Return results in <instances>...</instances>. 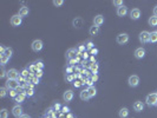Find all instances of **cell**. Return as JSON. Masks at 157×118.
<instances>
[{"mask_svg": "<svg viewBox=\"0 0 157 118\" xmlns=\"http://www.w3.org/2000/svg\"><path fill=\"white\" fill-rule=\"evenodd\" d=\"M145 102L149 106H154V105H157V95L156 93H150L146 96L145 98Z\"/></svg>", "mask_w": 157, "mask_h": 118, "instance_id": "obj_1", "label": "cell"}, {"mask_svg": "<svg viewBox=\"0 0 157 118\" xmlns=\"http://www.w3.org/2000/svg\"><path fill=\"white\" fill-rule=\"evenodd\" d=\"M116 42L118 43L119 45H123V44H126L127 42H129V34L127 33H121L117 36L116 38Z\"/></svg>", "mask_w": 157, "mask_h": 118, "instance_id": "obj_2", "label": "cell"}, {"mask_svg": "<svg viewBox=\"0 0 157 118\" xmlns=\"http://www.w3.org/2000/svg\"><path fill=\"white\" fill-rule=\"evenodd\" d=\"M6 87L8 88V90H17V88L19 87V82L17 79H7Z\"/></svg>", "mask_w": 157, "mask_h": 118, "instance_id": "obj_3", "label": "cell"}, {"mask_svg": "<svg viewBox=\"0 0 157 118\" xmlns=\"http://www.w3.org/2000/svg\"><path fill=\"white\" fill-rule=\"evenodd\" d=\"M127 84H129L131 87L138 86V84H140V77H138V76H136V74L130 76V77H129V79H127Z\"/></svg>", "mask_w": 157, "mask_h": 118, "instance_id": "obj_4", "label": "cell"}, {"mask_svg": "<svg viewBox=\"0 0 157 118\" xmlns=\"http://www.w3.org/2000/svg\"><path fill=\"white\" fill-rule=\"evenodd\" d=\"M9 23H11L12 26H20L21 23H23V18L19 15V14H14V15H12V18H11V20H9Z\"/></svg>", "mask_w": 157, "mask_h": 118, "instance_id": "obj_5", "label": "cell"}, {"mask_svg": "<svg viewBox=\"0 0 157 118\" xmlns=\"http://www.w3.org/2000/svg\"><path fill=\"white\" fill-rule=\"evenodd\" d=\"M32 50L34 52H39V51H42V48H43V42L42 40H39V39H36V40L32 42Z\"/></svg>", "mask_w": 157, "mask_h": 118, "instance_id": "obj_6", "label": "cell"}, {"mask_svg": "<svg viewBox=\"0 0 157 118\" xmlns=\"http://www.w3.org/2000/svg\"><path fill=\"white\" fill-rule=\"evenodd\" d=\"M140 40L142 43H149L150 42V32L148 31H142L140 33Z\"/></svg>", "mask_w": 157, "mask_h": 118, "instance_id": "obj_7", "label": "cell"}, {"mask_svg": "<svg viewBox=\"0 0 157 118\" xmlns=\"http://www.w3.org/2000/svg\"><path fill=\"white\" fill-rule=\"evenodd\" d=\"M12 113H13V116L15 117V118H20L24 113H23V107L20 106V105H15L13 109H12Z\"/></svg>", "mask_w": 157, "mask_h": 118, "instance_id": "obj_8", "label": "cell"}, {"mask_svg": "<svg viewBox=\"0 0 157 118\" xmlns=\"http://www.w3.org/2000/svg\"><path fill=\"white\" fill-rule=\"evenodd\" d=\"M7 77H8V79H19V72L15 70V68H11V70H8L7 71Z\"/></svg>", "mask_w": 157, "mask_h": 118, "instance_id": "obj_9", "label": "cell"}, {"mask_svg": "<svg viewBox=\"0 0 157 118\" xmlns=\"http://www.w3.org/2000/svg\"><path fill=\"white\" fill-rule=\"evenodd\" d=\"M130 18L132 20H138L141 18V9L140 8H132L130 12Z\"/></svg>", "mask_w": 157, "mask_h": 118, "instance_id": "obj_10", "label": "cell"}, {"mask_svg": "<svg viewBox=\"0 0 157 118\" xmlns=\"http://www.w3.org/2000/svg\"><path fill=\"white\" fill-rule=\"evenodd\" d=\"M73 97H74V93H73L72 90H66L64 92V95H63V99L65 102H71L73 99Z\"/></svg>", "mask_w": 157, "mask_h": 118, "instance_id": "obj_11", "label": "cell"}, {"mask_svg": "<svg viewBox=\"0 0 157 118\" xmlns=\"http://www.w3.org/2000/svg\"><path fill=\"white\" fill-rule=\"evenodd\" d=\"M73 26L76 28H82L83 25H84V19L81 18V17H76V19H73Z\"/></svg>", "mask_w": 157, "mask_h": 118, "instance_id": "obj_12", "label": "cell"}, {"mask_svg": "<svg viewBox=\"0 0 157 118\" xmlns=\"http://www.w3.org/2000/svg\"><path fill=\"white\" fill-rule=\"evenodd\" d=\"M93 24H95V26H98V27H99L101 25H103L104 24V17L102 14L96 15L95 19H93Z\"/></svg>", "mask_w": 157, "mask_h": 118, "instance_id": "obj_13", "label": "cell"}, {"mask_svg": "<svg viewBox=\"0 0 157 118\" xmlns=\"http://www.w3.org/2000/svg\"><path fill=\"white\" fill-rule=\"evenodd\" d=\"M135 57L137 58V59H143L144 57H145V50L143 47H138L137 50L135 51Z\"/></svg>", "mask_w": 157, "mask_h": 118, "instance_id": "obj_14", "label": "cell"}, {"mask_svg": "<svg viewBox=\"0 0 157 118\" xmlns=\"http://www.w3.org/2000/svg\"><path fill=\"white\" fill-rule=\"evenodd\" d=\"M77 54H78V52H77L76 48H68V50H67V53H66L67 58L70 59V60H72V59H76Z\"/></svg>", "mask_w": 157, "mask_h": 118, "instance_id": "obj_15", "label": "cell"}, {"mask_svg": "<svg viewBox=\"0 0 157 118\" xmlns=\"http://www.w3.org/2000/svg\"><path fill=\"white\" fill-rule=\"evenodd\" d=\"M143 109H144V104L142 103V102H135V104H134V110L136 111V112H141V111H143Z\"/></svg>", "mask_w": 157, "mask_h": 118, "instance_id": "obj_16", "label": "cell"}, {"mask_svg": "<svg viewBox=\"0 0 157 118\" xmlns=\"http://www.w3.org/2000/svg\"><path fill=\"white\" fill-rule=\"evenodd\" d=\"M126 13H127V8L124 5L117 8V15L118 17H124V15H126Z\"/></svg>", "mask_w": 157, "mask_h": 118, "instance_id": "obj_17", "label": "cell"}, {"mask_svg": "<svg viewBox=\"0 0 157 118\" xmlns=\"http://www.w3.org/2000/svg\"><path fill=\"white\" fill-rule=\"evenodd\" d=\"M28 13H30V9H28V7H26V6H23V7H20V9H19V15L21 18L27 17Z\"/></svg>", "mask_w": 157, "mask_h": 118, "instance_id": "obj_18", "label": "cell"}, {"mask_svg": "<svg viewBox=\"0 0 157 118\" xmlns=\"http://www.w3.org/2000/svg\"><path fill=\"white\" fill-rule=\"evenodd\" d=\"M90 95H89V91H87V88H86V90H83L82 92H81V99L82 101H84V102H87V101H89L90 99Z\"/></svg>", "mask_w": 157, "mask_h": 118, "instance_id": "obj_19", "label": "cell"}, {"mask_svg": "<svg viewBox=\"0 0 157 118\" xmlns=\"http://www.w3.org/2000/svg\"><path fill=\"white\" fill-rule=\"evenodd\" d=\"M89 32H90V34L91 36H98V34H99V27H98V26H91L90 27V30H89Z\"/></svg>", "mask_w": 157, "mask_h": 118, "instance_id": "obj_20", "label": "cell"}, {"mask_svg": "<svg viewBox=\"0 0 157 118\" xmlns=\"http://www.w3.org/2000/svg\"><path fill=\"white\" fill-rule=\"evenodd\" d=\"M127 115H129V110H127L126 107H123V109H121L119 112H118V116H119L121 118H126Z\"/></svg>", "mask_w": 157, "mask_h": 118, "instance_id": "obj_21", "label": "cell"}, {"mask_svg": "<svg viewBox=\"0 0 157 118\" xmlns=\"http://www.w3.org/2000/svg\"><path fill=\"white\" fill-rule=\"evenodd\" d=\"M12 48H9V47H5V50L1 52V54H4V56H6V57H8V58H11L12 57Z\"/></svg>", "mask_w": 157, "mask_h": 118, "instance_id": "obj_22", "label": "cell"}, {"mask_svg": "<svg viewBox=\"0 0 157 118\" xmlns=\"http://www.w3.org/2000/svg\"><path fill=\"white\" fill-rule=\"evenodd\" d=\"M149 25L150 26H157V17L156 15H152L149 18V20H148Z\"/></svg>", "mask_w": 157, "mask_h": 118, "instance_id": "obj_23", "label": "cell"}, {"mask_svg": "<svg viewBox=\"0 0 157 118\" xmlns=\"http://www.w3.org/2000/svg\"><path fill=\"white\" fill-rule=\"evenodd\" d=\"M87 91H89V95H90L91 98L97 95V90H96L95 86H89V87H87Z\"/></svg>", "mask_w": 157, "mask_h": 118, "instance_id": "obj_24", "label": "cell"}, {"mask_svg": "<svg viewBox=\"0 0 157 118\" xmlns=\"http://www.w3.org/2000/svg\"><path fill=\"white\" fill-rule=\"evenodd\" d=\"M25 97H26L25 93H20V95H18V96L14 98V99H15L17 103H23V102L25 101Z\"/></svg>", "mask_w": 157, "mask_h": 118, "instance_id": "obj_25", "label": "cell"}, {"mask_svg": "<svg viewBox=\"0 0 157 118\" xmlns=\"http://www.w3.org/2000/svg\"><path fill=\"white\" fill-rule=\"evenodd\" d=\"M8 60H9L8 57H6V56H4V54H0V63H1L3 66H4L5 64H7Z\"/></svg>", "mask_w": 157, "mask_h": 118, "instance_id": "obj_26", "label": "cell"}, {"mask_svg": "<svg viewBox=\"0 0 157 118\" xmlns=\"http://www.w3.org/2000/svg\"><path fill=\"white\" fill-rule=\"evenodd\" d=\"M150 43H157V32L156 31L150 33Z\"/></svg>", "mask_w": 157, "mask_h": 118, "instance_id": "obj_27", "label": "cell"}, {"mask_svg": "<svg viewBox=\"0 0 157 118\" xmlns=\"http://www.w3.org/2000/svg\"><path fill=\"white\" fill-rule=\"evenodd\" d=\"M90 68L93 71V73L96 74V73H97V70H98V64H97L96 62H95V63H91V64H90Z\"/></svg>", "mask_w": 157, "mask_h": 118, "instance_id": "obj_28", "label": "cell"}, {"mask_svg": "<svg viewBox=\"0 0 157 118\" xmlns=\"http://www.w3.org/2000/svg\"><path fill=\"white\" fill-rule=\"evenodd\" d=\"M0 118H8V111L6 109H3L0 111Z\"/></svg>", "mask_w": 157, "mask_h": 118, "instance_id": "obj_29", "label": "cell"}, {"mask_svg": "<svg viewBox=\"0 0 157 118\" xmlns=\"http://www.w3.org/2000/svg\"><path fill=\"white\" fill-rule=\"evenodd\" d=\"M33 93H34V90H33V88H27V90L25 91V95L28 96V97H32Z\"/></svg>", "mask_w": 157, "mask_h": 118, "instance_id": "obj_30", "label": "cell"}, {"mask_svg": "<svg viewBox=\"0 0 157 118\" xmlns=\"http://www.w3.org/2000/svg\"><path fill=\"white\" fill-rule=\"evenodd\" d=\"M6 95H7L6 87H1V88H0V96H1V97L4 98V97H6Z\"/></svg>", "mask_w": 157, "mask_h": 118, "instance_id": "obj_31", "label": "cell"}, {"mask_svg": "<svg viewBox=\"0 0 157 118\" xmlns=\"http://www.w3.org/2000/svg\"><path fill=\"white\" fill-rule=\"evenodd\" d=\"M34 65H36V67L38 68V70H43V67H44V64L42 62H37Z\"/></svg>", "mask_w": 157, "mask_h": 118, "instance_id": "obj_32", "label": "cell"}, {"mask_svg": "<svg viewBox=\"0 0 157 118\" xmlns=\"http://www.w3.org/2000/svg\"><path fill=\"white\" fill-rule=\"evenodd\" d=\"M63 4H64L63 0H54V1H53V5H54V6H62Z\"/></svg>", "mask_w": 157, "mask_h": 118, "instance_id": "obj_33", "label": "cell"}, {"mask_svg": "<svg viewBox=\"0 0 157 118\" xmlns=\"http://www.w3.org/2000/svg\"><path fill=\"white\" fill-rule=\"evenodd\" d=\"M113 5L121 7V6H123V1H122V0H116V1H113Z\"/></svg>", "mask_w": 157, "mask_h": 118, "instance_id": "obj_34", "label": "cell"}, {"mask_svg": "<svg viewBox=\"0 0 157 118\" xmlns=\"http://www.w3.org/2000/svg\"><path fill=\"white\" fill-rule=\"evenodd\" d=\"M9 96H12V97H17L18 96V92H17V90H9Z\"/></svg>", "mask_w": 157, "mask_h": 118, "instance_id": "obj_35", "label": "cell"}, {"mask_svg": "<svg viewBox=\"0 0 157 118\" xmlns=\"http://www.w3.org/2000/svg\"><path fill=\"white\" fill-rule=\"evenodd\" d=\"M21 74H23L24 78H27L28 76H30V71H28V70H24V71L21 72Z\"/></svg>", "mask_w": 157, "mask_h": 118, "instance_id": "obj_36", "label": "cell"}, {"mask_svg": "<svg viewBox=\"0 0 157 118\" xmlns=\"http://www.w3.org/2000/svg\"><path fill=\"white\" fill-rule=\"evenodd\" d=\"M31 82H32V84H39V78L34 76V77L32 78V79H31Z\"/></svg>", "mask_w": 157, "mask_h": 118, "instance_id": "obj_37", "label": "cell"}, {"mask_svg": "<svg viewBox=\"0 0 157 118\" xmlns=\"http://www.w3.org/2000/svg\"><path fill=\"white\" fill-rule=\"evenodd\" d=\"M43 76V71L42 70H38L37 72H36V77H38V78H40Z\"/></svg>", "mask_w": 157, "mask_h": 118, "instance_id": "obj_38", "label": "cell"}, {"mask_svg": "<svg viewBox=\"0 0 157 118\" xmlns=\"http://www.w3.org/2000/svg\"><path fill=\"white\" fill-rule=\"evenodd\" d=\"M66 79H67L68 82H72V80L74 79V76H73V74H68V76H67V78H66Z\"/></svg>", "mask_w": 157, "mask_h": 118, "instance_id": "obj_39", "label": "cell"}, {"mask_svg": "<svg viewBox=\"0 0 157 118\" xmlns=\"http://www.w3.org/2000/svg\"><path fill=\"white\" fill-rule=\"evenodd\" d=\"M86 47L89 48V50H92V48H93V44L91 42H89V43H87V45H86Z\"/></svg>", "mask_w": 157, "mask_h": 118, "instance_id": "obj_40", "label": "cell"}, {"mask_svg": "<svg viewBox=\"0 0 157 118\" xmlns=\"http://www.w3.org/2000/svg\"><path fill=\"white\" fill-rule=\"evenodd\" d=\"M6 74H7V72H6V71L4 70V68H3V71H1V74H0V77H1V78H4Z\"/></svg>", "mask_w": 157, "mask_h": 118, "instance_id": "obj_41", "label": "cell"}, {"mask_svg": "<svg viewBox=\"0 0 157 118\" xmlns=\"http://www.w3.org/2000/svg\"><path fill=\"white\" fill-rule=\"evenodd\" d=\"M152 12H154V15H156V17H157V6H155V7H154Z\"/></svg>", "mask_w": 157, "mask_h": 118, "instance_id": "obj_42", "label": "cell"}, {"mask_svg": "<svg viewBox=\"0 0 157 118\" xmlns=\"http://www.w3.org/2000/svg\"><path fill=\"white\" fill-rule=\"evenodd\" d=\"M97 52H98V51L96 50V48H92V50H91V54H96Z\"/></svg>", "mask_w": 157, "mask_h": 118, "instance_id": "obj_43", "label": "cell"}, {"mask_svg": "<svg viewBox=\"0 0 157 118\" xmlns=\"http://www.w3.org/2000/svg\"><path fill=\"white\" fill-rule=\"evenodd\" d=\"M92 82H95V80H97V74H95V76H92V79H91Z\"/></svg>", "mask_w": 157, "mask_h": 118, "instance_id": "obj_44", "label": "cell"}, {"mask_svg": "<svg viewBox=\"0 0 157 118\" xmlns=\"http://www.w3.org/2000/svg\"><path fill=\"white\" fill-rule=\"evenodd\" d=\"M74 86H76V87L81 86V83H79V82H74Z\"/></svg>", "mask_w": 157, "mask_h": 118, "instance_id": "obj_45", "label": "cell"}, {"mask_svg": "<svg viewBox=\"0 0 157 118\" xmlns=\"http://www.w3.org/2000/svg\"><path fill=\"white\" fill-rule=\"evenodd\" d=\"M20 118H31V117H30V116H28V115H23V116H21Z\"/></svg>", "mask_w": 157, "mask_h": 118, "instance_id": "obj_46", "label": "cell"}, {"mask_svg": "<svg viewBox=\"0 0 157 118\" xmlns=\"http://www.w3.org/2000/svg\"><path fill=\"white\" fill-rule=\"evenodd\" d=\"M59 107H60V105H59V104H57V105H54V109H56V110H58V109H59Z\"/></svg>", "mask_w": 157, "mask_h": 118, "instance_id": "obj_47", "label": "cell"}, {"mask_svg": "<svg viewBox=\"0 0 157 118\" xmlns=\"http://www.w3.org/2000/svg\"><path fill=\"white\" fill-rule=\"evenodd\" d=\"M63 111L64 112H68V109H67V107H63Z\"/></svg>", "mask_w": 157, "mask_h": 118, "instance_id": "obj_48", "label": "cell"}, {"mask_svg": "<svg viewBox=\"0 0 157 118\" xmlns=\"http://www.w3.org/2000/svg\"><path fill=\"white\" fill-rule=\"evenodd\" d=\"M156 95H157V92H156Z\"/></svg>", "mask_w": 157, "mask_h": 118, "instance_id": "obj_49", "label": "cell"}, {"mask_svg": "<svg viewBox=\"0 0 157 118\" xmlns=\"http://www.w3.org/2000/svg\"><path fill=\"white\" fill-rule=\"evenodd\" d=\"M156 32H157V31H156Z\"/></svg>", "mask_w": 157, "mask_h": 118, "instance_id": "obj_50", "label": "cell"}]
</instances>
